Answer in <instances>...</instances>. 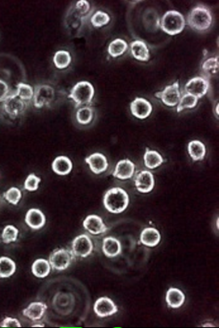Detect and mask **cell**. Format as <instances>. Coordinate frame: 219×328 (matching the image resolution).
I'll return each instance as SVG.
<instances>
[{
  "mask_svg": "<svg viewBox=\"0 0 219 328\" xmlns=\"http://www.w3.org/2000/svg\"><path fill=\"white\" fill-rule=\"evenodd\" d=\"M166 302L169 307H180L185 302V294L180 289L170 288L167 292Z\"/></svg>",
  "mask_w": 219,
  "mask_h": 328,
  "instance_id": "603a6c76",
  "label": "cell"
},
{
  "mask_svg": "<svg viewBox=\"0 0 219 328\" xmlns=\"http://www.w3.org/2000/svg\"><path fill=\"white\" fill-rule=\"evenodd\" d=\"M160 27L169 36L180 34L184 31L185 21L182 14L175 11H167L160 21Z\"/></svg>",
  "mask_w": 219,
  "mask_h": 328,
  "instance_id": "3957f363",
  "label": "cell"
},
{
  "mask_svg": "<svg viewBox=\"0 0 219 328\" xmlns=\"http://www.w3.org/2000/svg\"><path fill=\"white\" fill-rule=\"evenodd\" d=\"M131 53L135 59L142 62H148L150 58V53L148 47L143 41H134L131 43Z\"/></svg>",
  "mask_w": 219,
  "mask_h": 328,
  "instance_id": "d6986e66",
  "label": "cell"
},
{
  "mask_svg": "<svg viewBox=\"0 0 219 328\" xmlns=\"http://www.w3.org/2000/svg\"><path fill=\"white\" fill-rule=\"evenodd\" d=\"M41 179L38 178L34 173H31L25 181V189L28 191H36L38 189Z\"/></svg>",
  "mask_w": 219,
  "mask_h": 328,
  "instance_id": "8d00e7d4",
  "label": "cell"
},
{
  "mask_svg": "<svg viewBox=\"0 0 219 328\" xmlns=\"http://www.w3.org/2000/svg\"><path fill=\"white\" fill-rule=\"evenodd\" d=\"M26 223L33 230L43 228L46 223L45 215L38 209H31L26 215Z\"/></svg>",
  "mask_w": 219,
  "mask_h": 328,
  "instance_id": "e0dca14e",
  "label": "cell"
},
{
  "mask_svg": "<svg viewBox=\"0 0 219 328\" xmlns=\"http://www.w3.org/2000/svg\"><path fill=\"white\" fill-rule=\"evenodd\" d=\"M154 178L149 171H141L135 179V185L141 193H149L154 187Z\"/></svg>",
  "mask_w": 219,
  "mask_h": 328,
  "instance_id": "4fadbf2b",
  "label": "cell"
},
{
  "mask_svg": "<svg viewBox=\"0 0 219 328\" xmlns=\"http://www.w3.org/2000/svg\"><path fill=\"white\" fill-rule=\"evenodd\" d=\"M71 55L67 51H58L53 57V63L58 69H64L71 63Z\"/></svg>",
  "mask_w": 219,
  "mask_h": 328,
  "instance_id": "f546056e",
  "label": "cell"
},
{
  "mask_svg": "<svg viewBox=\"0 0 219 328\" xmlns=\"http://www.w3.org/2000/svg\"><path fill=\"white\" fill-rule=\"evenodd\" d=\"M16 95L21 98L22 100H31L34 96V90L28 84L20 83L17 85Z\"/></svg>",
  "mask_w": 219,
  "mask_h": 328,
  "instance_id": "d6a6232c",
  "label": "cell"
},
{
  "mask_svg": "<svg viewBox=\"0 0 219 328\" xmlns=\"http://www.w3.org/2000/svg\"><path fill=\"white\" fill-rule=\"evenodd\" d=\"M55 97V91L50 85H38L36 87L33 96L35 107L43 108L50 105Z\"/></svg>",
  "mask_w": 219,
  "mask_h": 328,
  "instance_id": "52a82bcc",
  "label": "cell"
},
{
  "mask_svg": "<svg viewBox=\"0 0 219 328\" xmlns=\"http://www.w3.org/2000/svg\"><path fill=\"white\" fill-rule=\"evenodd\" d=\"M155 97L159 99L164 105L169 107H174L178 105L181 98L179 81L174 82L171 85L165 87L163 91L156 93Z\"/></svg>",
  "mask_w": 219,
  "mask_h": 328,
  "instance_id": "8992f818",
  "label": "cell"
},
{
  "mask_svg": "<svg viewBox=\"0 0 219 328\" xmlns=\"http://www.w3.org/2000/svg\"><path fill=\"white\" fill-rule=\"evenodd\" d=\"M94 246L90 236L82 234L77 236L72 242V252L77 257H87L91 254Z\"/></svg>",
  "mask_w": 219,
  "mask_h": 328,
  "instance_id": "9c48e42d",
  "label": "cell"
},
{
  "mask_svg": "<svg viewBox=\"0 0 219 328\" xmlns=\"http://www.w3.org/2000/svg\"><path fill=\"white\" fill-rule=\"evenodd\" d=\"M48 306L43 302H33L23 310V315L32 320L37 321L42 319Z\"/></svg>",
  "mask_w": 219,
  "mask_h": 328,
  "instance_id": "ac0fdd59",
  "label": "cell"
},
{
  "mask_svg": "<svg viewBox=\"0 0 219 328\" xmlns=\"http://www.w3.org/2000/svg\"><path fill=\"white\" fill-rule=\"evenodd\" d=\"M135 164L129 159L120 161L116 164L114 171L113 176L117 179L126 180L129 179L134 175Z\"/></svg>",
  "mask_w": 219,
  "mask_h": 328,
  "instance_id": "2e32d148",
  "label": "cell"
},
{
  "mask_svg": "<svg viewBox=\"0 0 219 328\" xmlns=\"http://www.w3.org/2000/svg\"><path fill=\"white\" fill-rule=\"evenodd\" d=\"M32 269V273L37 278H46L50 273L51 265L49 261L43 258L37 259L33 262Z\"/></svg>",
  "mask_w": 219,
  "mask_h": 328,
  "instance_id": "cb8c5ba5",
  "label": "cell"
},
{
  "mask_svg": "<svg viewBox=\"0 0 219 328\" xmlns=\"http://www.w3.org/2000/svg\"><path fill=\"white\" fill-rule=\"evenodd\" d=\"M102 250L106 257H115L122 252V245L117 239L108 236L103 240Z\"/></svg>",
  "mask_w": 219,
  "mask_h": 328,
  "instance_id": "ffe728a7",
  "label": "cell"
},
{
  "mask_svg": "<svg viewBox=\"0 0 219 328\" xmlns=\"http://www.w3.org/2000/svg\"><path fill=\"white\" fill-rule=\"evenodd\" d=\"M77 121L81 125H88L94 118V110L90 106L80 108L76 114Z\"/></svg>",
  "mask_w": 219,
  "mask_h": 328,
  "instance_id": "1f68e13d",
  "label": "cell"
},
{
  "mask_svg": "<svg viewBox=\"0 0 219 328\" xmlns=\"http://www.w3.org/2000/svg\"><path fill=\"white\" fill-rule=\"evenodd\" d=\"M110 21H111V18L108 14L105 13L103 11H97L91 17V23H92L93 27H102L106 26Z\"/></svg>",
  "mask_w": 219,
  "mask_h": 328,
  "instance_id": "e575fe53",
  "label": "cell"
},
{
  "mask_svg": "<svg viewBox=\"0 0 219 328\" xmlns=\"http://www.w3.org/2000/svg\"><path fill=\"white\" fill-rule=\"evenodd\" d=\"M4 196L9 203L16 205L22 199V194L18 188L13 187V188H11L9 190H7L4 194Z\"/></svg>",
  "mask_w": 219,
  "mask_h": 328,
  "instance_id": "d590c367",
  "label": "cell"
},
{
  "mask_svg": "<svg viewBox=\"0 0 219 328\" xmlns=\"http://www.w3.org/2000/svg\"><path fill=\"white\" fill-rule=\"evenodd\" d=\"M187 24L195 31L206 32L212 24L211 11L205 6H196L188 15Z\"/></svg>",
  "mask_w": 219,
  "mask_h": 328,
  "instance_id": "7a4b0ae2",
  "label": "cell"
},
{
  "mask_svg": "<svg viewBox=\"0 0 219 328\" xmlns=\"http://www.w3.org/2000/svg\"><path fill=\"white\" fill-rule=\"evenodd\" d=\"M74 258L75 257L73 252L65 248H62L55 250L50 255L49 263L54 270L63 271L69 268Z\"/></svg>",
  "mask_w": 219,
  "mask_h": 328,
  "instance_id": "5b68a950",
  "label": "cell"
},
{
  "mask_svg": "<svg viewBox=\"0 0 219 328\" xmlns=\"http://www.w3.org/2000/svg\"><path fill=\"white\" fill-rule=\"evenodd\" d=\"M4 111L12 117L20 116L26 110V103L21 98L18 97L16 94L10 95L6 98L3 104Z\"/></svg>",
  "mask_w": 219,
  "mask_h": 328,
  "instance_id": "30bf717a",
  "label": "cell"
},
{
  "mask_svg": "<svg viewBox=\"0 0 219 328\" xmlns=\"http://www.w3.org/2000/svg\"><path fill=\"white\" fill-rule=\"evenodd\" d=\"M203 74L206 75V79L217 74L218 72V58L216 57L206 59L201 66Z\"/></svg>",
  "mask_w": 219,
  "mask_h": 328,
  "instance_id": "4dcf8cb0",
  "label": "cell"
},
{
  "mask_svg": "<svg viewBox=\"0 0 219 328\" xmlns=\"http://www.w3.org/2000/svg\"><path fill=\"white\" fill-rule=\"evenodd\" d=\"M32 326L33 327H37V326H42V327H43L44 324H34V325H32Z\"/></svg>",
  "mask_w": 219,
  "mask_h": 328,
  "instance_id": "60d3db41",
  "label": "cell"
},
{
  "mask_svg": "<svg viewBox=\"0 0 219 328\" xmlns=\"http://www.w3.org/2000/svg\"><path fill=\"white\" fill-rule=\"evenodd\" d=\"M16 262L8 257H0V278H6L16 272Z\"/></svg>",
  "mask_w": 219,
  "mask_h": 328,
  "instance_id": "4316f807",
  "label": "cell"
},
{
  "mask_svg": "<svg viewBox=\"0 0 219 328\" xmlns=\"http://www.w3.org/2000/svg\"><path fill=\"white\" fill-rule=\"evenodd\" d=\"M128 45L124 40L116 39L110 43L108 47V53L112 58H118L120 56L123 55L126 51L127 50Z\"/></svg>",
  "mask_w": 219,
  "mask_h": 328,
  "instance_id": "83f0119b",
  "label": "cell"
},
{
  "mask_svg": "<svg viewBox=\"0 0 219 328\" xmlns=\"http://www.w3.org/2000/svg\"><path fill=\"white\" fill-rule=\"evenodd\" d=\"M209 90V82L204 77H195L190 79L185 85L184 93L194 95L197 99H201Z\"/></svg>",
  "mask_w": 219,
  "mask_h": 328,
  "instance_id": "ba28073f",
  "label": "cell"
},
{
  "mask_svg": "<svg viewBox=\"0 0 219 328\" xmlns=\"http://www.w3.org/2000/svg\"><path fill=\"white\" fill-rule=\"evenodd\" d=\"M9 87L6 82L0 80V101H5L8 97Z\"/></svg>",
  "mask_w": 219,
  "mask_h": 328,
  "instance_id": "ab89813d",
  "label": "cell"
},
{
  "mask_svg": "<svg viewBox=\"0 0 219 328\" xmlns=\"http://www.w3.org/2000/svg\"><path fill=\"white\" fill-rule=\"evenodd\" d=\"M85 162L89 164L90 169L95 174L104 173L108 168V161L103 154L99 152L85 158Z\"/></svg>",
  "mask_w": 219,
  "mask_h": 328,
  "instance_id": "9a60e30c",
  "label": "cell"
},
{
  "mask_svg": "<svg viewBox=\"0 0 219 328\" xmlns=\"http://www.w3.org/2000/svg\"><path fill=\"white\" fill-rule=\"evenodd\" d=\"M197 103L198 99L195 96L187 93H183L180 102L177 105L176 111L178 113H180L185 109H193L196 106Z\"/></svg>",
  "mask_w": 219,
  "mask_h": 328,
  "instance_id": "f1b7e54d",
  "label": "cell"
},
{
  "mask_svg": "<svg viewBox=\"0 0 219 328\" xmlns=\"http://www.w3.org/2000/svg\"><path fill=\"white\" fill-rule=\"evenodd\" d=\"M18 229L14 226L9 225L4 229L3 232H2V240L6 244L16 242L17 237H18Z\"/></svg>",
  "mask_w": 219,
  "mask_h": 328,
  "instance_id": "836d02e7",
  "label": "cell"
},
{
  "mask_svg": "<svg viewBox=\"0 0 219 328\" xmlns=\"http://www.w3.org/2000/svg\"><path fill=\"white\" fill-rule=\"evenodd\" d=\"M83 225L85 230L92 235L105 233L108 230L107 226L104 224L102 219L95 215H90L85 218Z\"/></svg>",
  "mask_w": 219,
  "mask_h": 328,
  "instance_id": "5bb4252c",
  "label": "cell"
},
{
  "mask_svg": "<svg viewBox=\"0 0 219 328\" xmlns=\"http://www.w3.org/2000/svg\"><path fill=\"white\" fill-rule=\"evenodd\" d=\"M103 203L108 211L119 214L127 209L129 204V196L122 188H113L106 192Z\"/></svg>",
  "mask_w": 219,
  "mask_h": 328,
  "instance_id": "6da1fadb",
  "label": "cell"
},
{
  "mask_svg": "<svg viewBox=\"0 0 219 328\" xmlns=\"http://www.w3.org/2000/svg\"><path fill=\"white\" fill-rule=\"evenodd\" d=\"M94 310L99 317H106L117 312V306L108 297H101L95 302Z\"/></svg>",
  "mask_w": 219,
  "mask_h": 328,
  "instance_id": "7c38bea8",
  "label": "cell"
},
{
  "mask_svg": "<svg viewBox=\"0 0 219 328\" xmlns=\"http://www.w3.org/2000/svg\"><path fill=\"white\" fill-rule=\"evenodd\" d=\"M132 116L136 118L144 120L150 116L153 111V106L148 100L143 98L137 97L130 105Z\"/></svg>",
  "mask_w": 219,
  "mask_h": 328,
  "instance_id": "8fae6325",
  "label": "cell"
},
{
  "mask_svg": "<svg viewBox=\"0 0 219 328\" xmlns=\"http://www.w3.org/2000/svg\"><path fill=\"white\" fill-rule=\"evenodd\" d=\"M216 116H218V105H216Z\"/></svg>",
  "mask_w": 219,
  "mask_h": 328,
  "instance_id": "b9f144b4",
  "label": "cell"
},
{
  "mask_svg": "<svg viewBox=\"0 0 219 328\" xmlns=\"http://www.w3.org/2000/svg\"><path fill=\"white\" fill-rule=\"evenodd\" d=\"M90 4L85 0H80L78 1L75 6L77 11L79 12V15H85L87 13L88 11H90Z\"/></svg>",
  "mask_w": 219,
  "mask_h": 328,
  "instance_id": "f35d334b",
  "label": "cell"
},
{
  "mask_svg": "<svg viewBox=\"0 0 219 328\" xmlns=\"http://www.w3.org/2000/svg\"><path fill=\"white\" fill-rule=\"evenodd\" d=\"M143 159H144V164L149 169L158 168L164 163V159L158 152L149 149H147L146 151Z\"/></svg>",
  "mask_w": 219,
  "mask_h": 328,
  "instance_id": "484cf974",
  "label": "cell"
},
{
  "mask_svg": "<svg viewBox=\"0 0 219 328\" xmlns=\"http://www.w3.org/2000/svg\"><path fill=\"white\" fill-rule=\"evenodd\" d=\"M52 168L54 173L58 175L64 176V175H68L71 172L73 169V163L68 157L59 156L53 161Z\"/></svg>",
  "mask_w": 219,
  "mask_h": 328,
  "instance_id": "44dd1931",
  "label": "cell"
},
{
  "mask_svg": "<svg viewBox=\"0 0 219 328\" xmlns=\"http://www.w3.org/2000/svg\"><path fill=\"white\" fill-rule=\"evenodd\" d=\"M160 233L153 227L144 229L140 236L141 242L147 247H155L160 242Z\"/></svg>",
  "mask_w": 219,
  "mask_h": 328,
  "instance_id": "7402d4cb",
  "label": "cell"
},
{
  "mask_svg": "<svg viewBox=\"0 0 219 328\" xmlns=\"http://www.w3.org/2000/svg\"><path fill=\"white\" fill-rule=\"evenodd\" d=\"M1 327H21L22 324L16 318L6 317L0 322Z\"/></svg>",
  "mask_w": 219,
  "mask_h": 328,
  "instance_id": "74e56055",
  "label": "cell"
},
{
  "mask_svg": "<svg viewBox=\"0 0 219 328\" xmlns=\"http://www.w3.org/2000/svg\"><path fill=\"white\" fill-rule=\"evenodd\" d=\"M95 96V89L90 82L81 81L74 85L69 94V98L75 102V108L88 105Z\"/></svg>",
  "mask_w": 219,
  "mask_h": 328,
  "instance_id": "277c9868",
  "label": "cell"
},
{
  "mask_svg": "<svg viewBox=\"0 0 219 328\" xmlns=\"http://www.w3.org/2000/svg\"><path fill=\"white\" fill-rule=\"evenodd\" d=\"M188 152L193 160H202L206 154V147L200 141H191L188 144Z\"/></svg>",
  "mask_w": 219,
  "mask_h": 328,
  "instance_id": "d4e9b609",
  "label": "cell"
}]
</instances>
